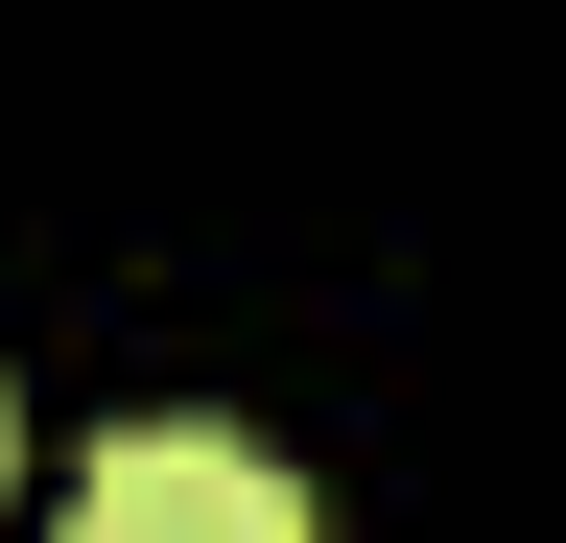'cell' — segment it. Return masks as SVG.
I'll list each match as a JSON object with an SVG mask.
<instances>
[{"instance_id":"1","label":"cell","mask_w":566,"mask_h":543,"mask_svg":"<svg viewBox=\"0 0 566 543\" xmlns=\"http://www.w3.org/2000/svg\"><path fill=\"white\" fill-rule=\"evenodd\" d=\"M71 543H307V472L237 426H118L71 472Z\"/></svg>"}]
</instances>
